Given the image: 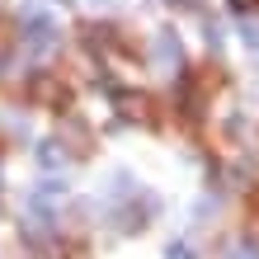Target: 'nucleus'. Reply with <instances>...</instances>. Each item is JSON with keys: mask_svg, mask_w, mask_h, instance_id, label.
Listing matches in <instances>:
<instances>
[{"mask_svg": "<svg viewBox=\"0 0 259 259\" xmlns=\"http://www.w3.org/2000/svg\"><path fill=\"white\" fill-rule=\"evenodd\" d=\"M38 165H48V170H52V165H62V142H42L38 146Z\"/></svg>", "mask_w": 259, "mask_h": 259, "instance_id": "423d86ee", "label": "nucleus"}, {"mask_svg": "<svg viewBox=\"0 0 259 259\" xmlns=\"http://www.w3.org/2000/svg\"><path fill=\"white\" fill-rule=\"evenodd\" d=\"M245 42H250L254 52H259V28H245Z\"/></svg>", "mask_w": 259, "mask_h": 259, "instance_id": "9d476101", "label": "nucleus"}, {"mask_svg": "<svg viewBox=\"0 0 259 259\" xmlns=\"http://www.w3.org/2000/svg\"><path fill=\"white\" fill-rule=\"evenodd\" d=\"M90 5H113V0H90Z\"/></svg>", "mask_w": 259, "mask_h": 259, "instance_id": "f8f14e48", "label": "nucleus"}, {"mask_svg": "<svg viewBox=\"0 0 259 259\" xmlns=\"http://www.w3.org/2000/svg\"><path fill=\"white\" fill-rule=\"evenodd\" d=\"M231 5H236V10H245V5H259V0H231Z\"/></svg>", "mask_w": 259, "mask_h": 259, "instance_id": "9b49d317", "label": "nucleus"}, {"mask_svg": "<svg viewBox=\"0 0 259 259\" xmlns=\"http://www.w3.org/2000/svg\"><path fill=\"white\" fill-rule=\"evenodd\" d=\"M118 113H123L127 123H156V99L142 95V90H123V95H118Z\"/></svg>", "mask_w": 259, "mask_h": 259, "instance_id": "f03ea898", "label": "nucleus"}, {"mask_svg": "<svg viewBox=\"0 0 259 259\" xmlns=\"http://www.w3.org/2000/svg\"><path fill=\"white\" fill-rule=\"evenodd\" d=\"M109 184H113V189H109L113 198H127V193H137V189H132V175H113Z\"/></svg>", "mask_w": 259, "mask_h": 259, "instance_id": "0eeeda50", "label": "nucleus"}, {"mask_svg": "<svg viewBox=\"0 0 259 259\" xmlns=\"http://www.w3.org/2000/svg\"><path fill=\"white\" fill-rule=\"evenodd\" d=\"M24 48L28 52H52L57 48V24L48 14H38L33 5H28V24H24Z\"/></svg>", "mask_w": 259, "mask_h": 259, "instance_id": "f257e3e1", "label": "nucleus"}, {"mask_svg": "<svg viewBox=\"0 0 259 259\" xmlns=\"http://www.w3.org/2000/svg\"><path fill=\"white\" fill-rule=\"evenodd\" d=\"M245 231H250V240L259 245V198H254V212H250V226H245Z\"/></svg>", "mask_w": 259, "mask_h": 259, "instance_id": "1a4fd4ad", "label": "nucleus"}, {"mask_svg": "<svg viewBox=\"0 0 259 259\" xmlns=\"http://www.w3.org/2000/svg\"><path fill=\"white\" fill-rule=\"evenodd\" d=\"M240 259H250V254H240Z\"/></svg>", "mask_w": 259, "mask_h": 259, "instance_id": "ddd939ff", "label": "nucleus"}, {"mask_svg": "<svg viewBox=\"0 0 259 259\" xmlns=\"http://www.w3.org/2000/svg\"><path fill=\"white\" fill-rule=\"evenodd\" d=\"M62 137L71 142V151H75V156H85V151H90V132H85L80 123H66V127H62Z\"/></svg>", "mask_w": 259, "mask_h": 259, "instance_id": "39448f33", "label": "nucleus"}, {"mask_svg": "<svg viewBox=\"0 0 259 259\" xmlns=\"http://www.w3.org/2000/svg\"><path fill=\"white\" fill-rule=\"evenodd\" d=\"M165 259H193V250L184 245V240H175V245H170V250H165Z\"/></svg>", "mask_w": 259, "mask_h": 259, "instance_id": "6e6552de", "label": "nucleus"}, {"mask_svg": "<svg viewBox=\"0 0 259 259\" xmlns=\"http://www.w3.org/2000/svg\"><path fill=\"white\" fill-rule=\"evenodd\" d=\"M33 99L42 109H66V85L57 80V75H38L33 80Z\"/></svg>", "mask_w": 259, "mask_h": 259, "instance_id": "20e7f679", "label": "nucleus"}, {"mask_svg": "<svg viewBox=\"0 0 259 259\" xmlns=\"http://www.w3.org/2000/svg\"><path fill=\"white\" fill-rule=\"evenodd\" d=\"M179 57H184V52H179V38L170 33V28L156 33V42H151V62H156V71H165V75L179 71Z\"/></svg>", "mask_w": 259, "mask_h": 259, "instance_id": "7ed1b4c3", "label": "nucleus"}]
</instances>
